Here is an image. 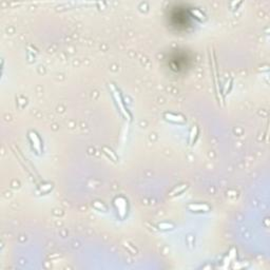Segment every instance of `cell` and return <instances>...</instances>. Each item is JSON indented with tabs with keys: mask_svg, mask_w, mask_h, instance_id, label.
Wrapping results in <instances>:
<instances>
[{
	"mask_svg": "<svg viewBox=\"0 0 270 270\" xmlns=\"http://www.w3.org/2000/svg\"><path fill=\"white\" fill-rule=\"evenodd\" d=\"M115 205L118 209L119 215L124 218V213H126V200L124 197H117L115 200Z\"/></svg>",
	"mask_w": 270,
	"mask_h": 270,
	"instance_id": "cell-1",
	"label": "cell"
},
{
	"mask_svg": "<svg viewBox=\"0 0 270 270\" xmlns=\"http://www.w3.org/2000/svg\"><path fill=\"white\" fill-rule=\"evenodd\" d=\"M30 140H31V142H32L33 147H34L38 152H40V150H41V142H40V140H39V137H38V135L36 134V132H33V131L30 132Z\"/></svg>",
	"mask_w": 270,
	"mask_h": 270,
	"instance_id": "cell-2",
	"label": "cell"
},
{
	"mask_svg": "<svg viewBox=\"0 0 270 270\" xmlns=\"http://www.w3.org/2000/svg\"><path fill=\"white\" fill-rule=\"evenodd\" d=\"M188 208L193 211H208L210 209L207 204H190Z\"/></svg>",
	"mask_w": 270,
	"mask_h": 270,
	"instance_id": "cell-3",
	"label": "cell"
},
{
	"mask_svg": "<svg viewBox=\"0 0 270 270\" xmlns=\"http://www.w3.org/2000/svg\"><path fill=\"white\" fill-rule=\"evenodd\" d=\"M165 117L168 120H171V122H185L186 120L184 116L176 115V114H172V113H166Z\"/></svg>",
	"mask_w": 270,
	"mask_h": 270,
	"instance_id": "cell-4",
	"label": "cell"
},
{
	"mask_svg": "<svg viewBox=\"0 0 270 270\" xmlns=\"http://www.w3.org/2000/svg\"><path fill=\"white\" fill-rule=\"evenodd\" d=\"M186 188H187V185H185V184H184V185H181V186H178V188H174V190H173L172 192H171L170 193V195H174L175 193H181L182 191H183L184 189H186Z\"/></svg>",
	"mask_w": 270,
	"mask_h": 270,
	"instance_id": "cell-5",
	"label": "cell"
},
{
	"mask_svg": "<svg viewBox=\"0 0 270 270\" xmlns=\"http://www.w3.org/2000/svg\"><path fill=\"white\" fill-rule=\"evenodd\" d=\"M159 229H163V230H167V229H172L173 225L172 224H168V223H161V224L158 225Z\"/></svg>",
	"mask_w": 270,
	"mask_h": 270,
	"instance_id": "cell-6",
	"label": "cell"
},
{
	"mask_svg": "<svg viewBox=\"0 0 270 270\" xmlns=\"http://www.w3.org/2000/svg\"><path fill=\"white\" fill-rule=\"evenodd\" d=\"M93 205H94V207L97 208V209H99V210H106V207L104 206V204H101L100 202H94Z\"/></svg>",
	"mask_w": 270,
	"mask_h": 270,
	"instance_id": "cell-7",
	"label": "cell"
},
{
	"mask_svg": "<svg viewBox=\"0 0 270 270\" xmlns=\"http://www.w3.org/2000/svg\"><path fill=\"white\" fill-rule=\"evenodd\" d=\"M104 150L106 151V153H107L108 155H110V156H111V158L113 159V160H116V156H115V154L112 152V150H110L109 148H104Z\"/></svg>",
	"mask_w": 270,
	"mask_h": 270,
	"instance_id": "cell-8",
	"label": "cell"
}]
</instances>
